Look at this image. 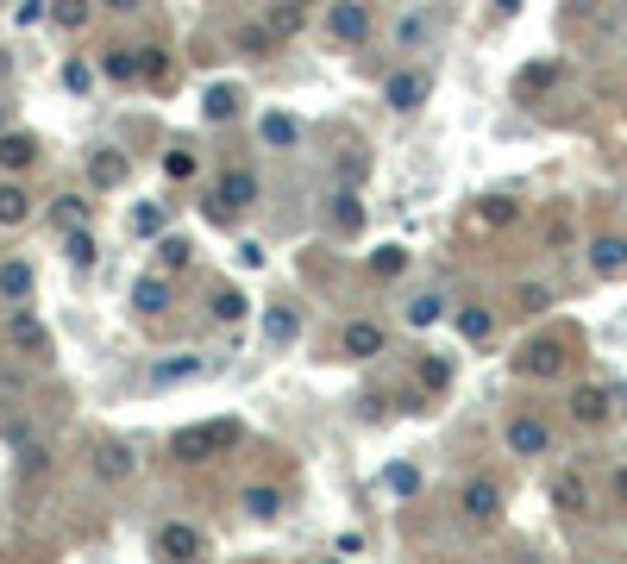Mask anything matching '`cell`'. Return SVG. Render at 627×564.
<instances>
[{"label": "cell", "instance_id": "cell-35", "mask_svg": "<svg viewBox=\"0 0 627 564\" xmlns=\"http://www.w3.org/2000/svg\"><path fill=\"white\" fill-rule=\"evenodd\" d=\"M276 44H283V38L270 32V19H264V26H245V32H239V51H245V57H264V51H276Z\"/></svg>", "mask_w": 627, "mask_h": 564}, {"label": "cell", "instance_id": "cell-23", "mask_svg": "<svg viewBox=\"0 0 627 564\" xmlns=\"http://www.w3.org/2000/svg\"><path fill=\"white\" fill-rule=\"evenodd\" d=\"M245 314H251V301L239 289H214V301H207V320H214V326H239Z\"/></svg>", "mask_w": 627, "mask_h": 564}, {"label": "cell", "instance_id": "cell-52", "mask_svg": "<svg viewBox=\"0 0 627 564\" xmlns=\"http://www.w3.org/2000/svg\"><path fill=\"white\" fill-rule=\"evenodd\" d=\"M0 82H7V51H0Z\"/></svg>", "mask_w": 627, "mask_h": 564}, {"label": "cell", "instance_id": "cell-9", "mask_svg": "<svg viewBox=\"0 0 627 564\" xmlns=\"http://www.w3.org/2000/svg\"><path fill=\"white\" fill-rule=\"evenodd\" d=\"M458 508H464V521H477V527H490L496 514H502V489L496 483H464V496H458Z\"/></svg>", "mask_w": 627, "mask_h": 564}, {"label": "cell", "instance_id": "cell-28", "mask_svg": "<svg viewBox=\"0 0 627 564\" xmlns=\"http://www.w3.org/2000/svg\"><path fill=\"white\" fill-rule=\"evenodd\" d=\"M189 264H195V245L189 239H176V232H170V239H157V270H164V276L170 270H189Z\"/></svg>", "mask_w": 627, "mask_h": 564}, {"label": "cell", "instance_id": "cell-34", "mask_svg": "<svg viewBox=\"0 0 627 564\" xmlns=\"http://www.w3.org/2000/svg\"><path fill=\"white\" fill-rule=\"evenodd\" d=\"M402 270H408L402 245H377V251H370V276H402Z\"/></svg>", "mask_w": 627, "mask_h": 564}, {"label": "cell", "instance_id": "cell-33", "mask_svg": "<svg viewBox=\"0 0 627 564\" xmlns=\"http://www.w3.org/2000/svg\"><path fill=\"white\" fill-rule=\"evenodd\" d=\"M458 333H464V339H471V345H483V339H490V333H496V320H490V308H464V314H458Z\"/></svg>", "mask_w": 627, "mask_h": 564}, {"label": "cell", "instance_id": "cell-2", "mask_svg": "<svg viewBox=\"0 0 627 564\" xmlns=\"http://www.w3.org/2000/svg\"><path fill=\"white\" fill-rule=\"evenodd\" d=\"M251 201H258V176H251L245 163H239V170H226V176L214 182V195L201 201V214L214 220V226H232V220H239Z\"/></svg>", "mask_w": 627, "mask_h": 564}, {"label": "cell", "instance_id": "cell-7", "mask_svg": "<svg viewBox=\"0 0 627 564\" xmlns=\"http://www.w3.org/2000/svg\"><path fill=\"white\" fill-rule=\"evenodd\" d=\"M609 414H615V389H602V383L571 389V420H577V427H602Z\"/></svg>", "mask_w": 627, "mask_h": 564}, {"label": "cell", "instance_id": "cell-30", "mask_svg": "<svg viewBox=\"0 0 627 564\" xmlns=\"http://www.w3.org/2000/svg\"><path fill=\"white\" fill-rule=\"evenodd\" d=\"M101 76L107 82H138V51H101Z\"/></svg>", "mask_w": 627, "mask_h": 564}, {"label": "cell", "instance_id": "cell-13", "mask_svg": "<svg viewBox=\"0 0 627 564\" xmlns=\"http://www.w3.org/2000/svg\"><path fill=\"white\" fill-rule=\"evenodd\" d=\"M126 170H132V163H126L120 151H113V145L88 151V182H95V188H120V182H126Z\"/></svg>", "mask_w": 627, "mask_h": 564}, {"label": "cell", "instance_id": "cell-50", "mask_svg": "<svg viewBox=\"0 0 627 564\" xmlns=\"http://www.w3.org/2000/svg\"><path fill=\"white\" fill-rule=\"evenodd\" d=\"M515 7H521V0H496V13H502V19H508V13H515Z\"/></svg>", "mask_w": 627, "mask_h": 564}, {"label": "cell", "instance_id": "cell-11", "mask_svg": "<svg viewBox=\"0 0 627 564\" xmlns=\"http://www.w3.org/2000/svg\"><path fill=\"white\" fill-rule=\"evenodd\" d=\"M7 333H13V345H19V351H32V358H51V333H44V320H38V314L19 308V314L7 320Z\"/></svg>", "mask_w": 627, "mask_h": 564}, {"label": "cell", "instance_id": "cell-48", "mask_svg": "<svg viewBox=\"0 0 627 564\" xmlns=\"http://www.w3.org/2000/svg\"><path fill=\"white\" fill-rule=\"evenodd\" d=\"M339 176H345V188H358V182H364V163H358V157H345V163H339Z\"/></svg>", "mask_w": 627, "mask_h": 564}, {"label": "cell", "instance_id": "cell-27", "mask_svg": "<svg viewBox=\"0 0 627 564\" xmlns=\"http://www.w3.org/2000/svg\"><path fill=\"white\" fill-rule=\"evenodd\" d=\"M232 113H239V88H226V82H214L207 88V101H201V120H232Z\"/></svg>", "mask_w": 627, "mask_h": 564}, {"label": "cell", "instance_id": "cell-38", "mask_svg": "<svg viewBox=\"0 0 627 564\" xmlns=\"http://www.w3.org/2000/svg\"><path fill=\"white\" fill-rule=\"evenodd\" d=\"M164 176H170V182H189V176H195V151H189V145H170V151H164Z\"/></svg>", "mask_w": 627, "mask_h": 564}, {"label": "cell", "instance_id": "cell-44", "mask_svg": "<svg viewBox=\"0 0 627 564\" xmlns=\"http://www.w3.org/2000/svg\"><path fill=\"white\" fill-rule=\"evenodd\" d=\"M82 214H88L82 195H63V201H57V226H82Z\"/></svg>", "mask_w": 627, "mask_h": 564}, {"label": "cell", "instance_id": "cell-22", "mask_svg": "<svg viewBox=\"0 0 627 564\" xmlns=\"http://www.w3.org/2000/svg\"><path fill=\"white\" fill-rule=\"evenodd\" d=\"M0 295H7V301L32 295V264H26V257H0Z\"/></svg>", "mask_w": 627, "mask_h": 564}, {"label": "cell", "instance_id": "cell-16", "mask_svg": "<svg viewBox=\"0 0 627 564\" xmlns=\"http://www.w3.org/2000/svg\"><path fill=\"white\" fill-rule=\"evenodd\" d=\"M327 207H333V226L345 232V239H358V232H364V201H358V188H339Z\"/></svg>", "mask_w": 627, "mask_h": 564}, {"label": "cell", "instance_id": "cell-8", "mask_svg": "<svg viewBox=\"0 0 627 564\" xmlns=\"http://www.w3.org/2000/svg\"><path fill=\"white\" fill-rule=\"evenodd\" d=\"M157 552H164V558H201L207 539H201V527H189V521H164V527H157Z\"/></svg>", "mask_w": 627, "mask_h": 564}, {"label": "cell", "instance_id": "cell-32", "mask_svg": "<svg viewBox=\"0 0 627 564\" xmlns=\"http://www.w3.org/2000/svg\"><path fill=\"white\" fill-rule=\"evenodd\" d=\"M170 76V51L164 44H145V51H138V82H164Z\"/></svg>", "mask_w": 627, "mask_h": 564}, {"label": "cell", "instance_id": "cell-41", "mask_svg": "<svg viewBox=\"0 0 627 564\" xmlns=\"http://www.w3.org/2000/svg\"><path fill=\"white\" fill-rule=\"evenodd\" d=\"M421 38H427V19H421V13H402V26H396V44H402V51H414Z\"/></svg>", "mask_w": 627, "mask_h": 564}, {"label": "cell", "instance_id": "cell-24", "mask_svg": "<svg viewBox=\"0 0 627 564\" xmlns=\"http://www.w3.org/2000/svg\"><path fill=\"white\" fill-rule=\"evenodd\" d=\"M590 264H596L602 276H621V270H627V239H615V232H602V239L590 245Z\"/></svg>", "mask_w": 627, "mask_h": 564}, {"label": "cell", "instance_id": "cell-18", "mask_svg": "<svg viewBox=\"0 0 627 564\" xmlns=\"http://www.w3.org/2000/svg\"><path fill=\"white\" fill-rule=\"evenodd\" d=\"M258 138H264L270 151H289L295 138H301V120H295V113H264V120H258Z\"/></svg>", "mask_w": 627, "mask_h": 564}, {"label": "cell", "instance_id": "cell-17", "mask_svg": "<svg viewBox=\"0 0 627 564\" xmlns=\"http://www.w3.org/2000/svg\"><path fill=\"white\" fill-rule=\"evenodd\" d=\"M26 214H32L26 182H19V176H7V182H0V226H26Z\"/></svg>", "mask_w": 627, "mask_h": 564}, {"label": "cell", "instance_id": "cell-47", "mask_svg": "<svg viewBox=\"0 0 627 564\" xmlns=\"http://www.w3.org/2000/svg\"><path fill=\"white\" fill-rule=\"evenodd\" d=\"M546 301H552V295L540 289V282H533V289H521V308H527V314H540V308H546Z\"/></svg>", "mask_w": 627, "mask_h": 564}, {"label": "cell", "instance_id": "cell-10", "mask_svg": "<svg viewBox=\"0 0 627 564\" xmlns=\"http://www.w3.org/2000/svg\"><path fill=\"white\" fill-rule=\"evenodd\" d=\"M339 345H345V358H383V351H389V333H383L377 320H352Z\"/></svg>", "mask_w": 627, "mask_h": 564}, {"label": "cell", "instance_id": "cell-39", "mask_svg": "<svg viewBox=\"0 0 627 564\" xmlns=\"http://www.w3.org/2000/svg\"><path fill=\"white\" fill-rule=\"evenodd\" d=\"M477 220H483V226H508V220H515V201H508V195L477 201Z\"/></svg>", "mask_w": 627, "mask_h": 564}, {"label": "cell", "instance_id": "cell-5", "mask_svg": "<svg viewBox=\"0 0 627 564\" xmlns=\"http://www.w3.org/2000/svg\"><path fill=\"white\" fill-rule=\"evenodd\" d=\"M327 38H339V44H364L370 38V7L364 0H333L327 7Z\"/></svg>", "mask_w": 627, "mask_h": 564}, {"label": "cell", "instance_id": "cell-19", "mask_svg": "<svg viewBox=\"0 0 627 564\" xmlns=\"http://www.w3.org/2000/svg\"><path fill=\"white\" fill-rule=\"evenodd\" d=\"M264 339H270V345H295V339H301V314L289 308V301H276V308L264 314Z\"/></svg>", "mask_w": 627, "mask_h": 564}, {"label": "cell", "instance_id": "cell-40", "mask_svg": "<svg viewBox=\"0 0 627 564\" xmlns=\"http://www.w3.org/2000/svg\"><path fill=\"white\" fill-rule=\"evenodd\" d=\"M446 383H452V364H446V358H421V389H433V395H439Z\"/></svg>", "mask_w": 627, "mask_h": 564}, {"label": "cell", "instance_id": "cell-14", "mask_svg": "<svg viewBox=\"0 0 627 564\" xmlns=\"http://www.w3.org/2000/svg\"><path fill=\"white\" fill-rule=\"evenodd\" d=\"M32 157H38V145L26 132H0V170H7V176H26Z\"/></svg>", "mask_w": 627, "mask_h": 564}, {"label": "cell", "instance_id": "cell-3", "mask_svg": "<svg viewBox=\"0 0 627 564\" xmlns=\"http://www.w3.org/2000/svg\"><path fill=\"white\" fill-rule=\"evenodd\" d=\"M565 364H571V339H565V333L527 339V345L515 351V370H521V376H559Z\"/></svg>", "mask_w": 627, "mask_h": 564}, {"label": "cell", "instance_id": "cell-29", "mask_svg": "<svg viewBox=\"0 0 627 564\" xmlns=\"http://www.w3.org/2000/svg\"><path fill=\"white\" fill-rule=\"evenodd\" d=\"M439 314H446V301H439L433 289H421V295H414L408 308H402V320H408V326H439Z\"/></svg>", "mask_w": 627, "mask_h": 564}, {"label": "cell", "instance_id": "cell-53", "mask_svg": "<svg viewBox=\"0 0 627 564\" xmlns=\"http://www.w3.org/2000/svg\"><path fill=\"white\" fill-rule=\"evenodd\" d=\"M0 132H7V107H0Z\"/></svg>", "mask_w": 627, "mask_h": 564}, {"label": "cell", "instance_id": "cell-43", "mask_svg": "<svg viewBox=\"0 0 627 564\" xmlns=\"http://www.w3.org/2000/svg\"><path fill=\"white\" fill-rule=\"evenodd\" d=\"M88 82H95V69H88V63H63V88L69 94H88Z\"/></svg>", "mask_w": 627, "mask_h": 564}, {"label": "cell", "instance_id": "cell-26", "mask_svg": "<svg viewBox=\"0 0 627 564\" xmlns=\"http://www.w3.org/2000/svg\"><path fill=\"white\" fill-rule=\"evenodd\" d=\"M88 19H95V0H51V26H63V32H82Z\"/></svg>", "mask_w": 627, "mask_h": 564}, {"label": "cell", "instance_id": "cell-45", "mask_svg": "<svg viewBox=\"0 0 627 564\" xmlns=\"http://www.w3.org/2000/svg\"><path fill=\"white\" fill-rule=\"evenodd\" d=\"M552 76H559V69H552V63H540V69H521V82H515V88H521V94H527V88H546Z\"/></svg>", "mask_w": 627, "mask_h": 564}, {"label": "cell", "instance_id": "cell-21", "mask_svg": "<svg viewBox=\"0 0 627 564\" xmlns=\"http://www.w3.org/2000/svg\"><path fill=\"white\" fill-rule=\"evenodd\" d=\"M132 308H138V314H164V308H170V282H164V276H138V282H132Z\"/></svg>", "mask_w": 627, "mask_h": 564}, {"label": "cell", "instance_id": "cell-36", "mask_svg": "<svg viewBox=\"0 0 627 564\" xmlns=\"http://www.w3.org/2000/svg\"><path fill=\"white\" fill-rule=\"evenodd\" d=\"M270 32H276V38H295V32H301V0H283V7H270Z\"/></svg>", "mask_w": 627, "mask_h": 564}, {"label": "cell", "instance_id": "cell-49", "mask_svg": "<svg viewBox=\"0 0 627 564\" xmlns=\"http://www.w3.org/2000/svg\"><path fill=\"white\" fill-rule=\"evenodd\" d=\"M107 7H113V13H138V7H145V0H107Z\"/></svg>", "mask_w": 627, "mask_h": 564}, {"label": "cell", "instance_id": "cell-1", "mask_svg": "<svg viewBox=\"0 0 627 564\" xmlns=\"http://www.w3.org/2000/svg\"><path fill=\"white\" fill-rule=\"evenodd\" d=\"M232 439H239V420H195V427H182L170 439V458L176 464H207V458H220Z\"/></svg>", "mask_w": 627, "mask_h": 564}, {"label": "cell", "instance_id": "cell-12", "mask_svg": "<svg viewBox=\"0 0 627 564\" xmlns=\"http://www.w3.org/2000/svg\"><path fill=\"white\" fill-rule=\"evenodd\" d=\"M95 477H101V483H126V477H132V445L101 439V445H95Z\"/></svg>", "mask_w": 627, "mask_h": 564}, {"label": "cell", "instance_id": "cell-6", "mask_svg": "<svg viewBox=\"0 0 627 564\" xmlns=\"http://www.w3.org/2000/svg\"><path fill=\"white\" fill-rule=\"evenodd\" d=\"M546 445H552V427L540 414H515V420H508V452H515V458H540Z\"/></svg>", "mask_w": 627, "mask_h": 564}, {"label": "cell", "instance_id": "cell-46", "mask_svg": "<svg viewBox=\"0 0 627 564\" xmlns=\"http://www.w3.org/2000/svg\"><path fill=\"white\" fill-rule=\"evenodd\" d=\"M552 496H559V508H584V483H577V477H565L559 489H552Z\"/></svg>", "mask_w": 627, "mask_h": 564}, {"label": "cell", "instance_id": "cell-4", "mask_svg": "<svg viewBox=\"0 0 627 564\" xmlns=\"http://www.w3.org/2000/svg\"><path fill=\"white\" fill-rule=\"evenodd\" d=\"M427 94H433V76H427V69H389V76H383V107H389V113L427 107Z\"/></svg>", "mask_w": 627, "mask_h": 564}, {"label": "cell", "instance_id": "cell-15", "mask_svg": "<svg viewBox=\"0 0 627 564\" xmlns=\"http://www.w3.org/2000/svg\"><path fill=\"white\" fill-rule=\"evenodd\" d=\"M63 257H69V270H76V276L95 270V257H101L95 251V232H88V226H63Z\"/></svg>", "mask_w": 627, "mask_h": 564}, {"label": "cell", "instance_id": "cell-31", "mask_svg": "<svg viewBox=\"0 0 627 564\" xmlns=\"http://www.w3.org/2000/svg\"><path fill=\"white\" fill-rule=\"evenodd\" d=\"M383 489H389V496H421V470H414V464H389Z\"/></svg>", "mask_w": 627, "mask_h": 564}, {"label": "cell", "instance_id": "cell-20", "mask_svg": "<svg viewBox=\"0 0 627 564\" xmlns=\"http://www.w3.org/2000/svg\"><path fill=\"white\" fill-rule=\"evenodd\" d=\"M207 364L201 358H164V364H151V389H176V383H195Z\"/></svg>", "mask_w": 627, "mask_h": 564}, {"label": "cell", "instance_id": "cell-51", "mask_svg": "<svg viewBox=\"0 0 627 564\" xmlns=\"http://www.w3.org/2000/svg\"><path fill=\"white\" fill-rule=\"evenodd\" d=\"M615 496H621V502H627V470H621V477H615Z\"/></svg>", "mask_w": 627, "mask_h": 564}, {"label": "cell", "instance_id": "cell-25", "mask_svg": "<svg viewBox=\"0 0 627 564\" xmlns=\"http://www.w3.org/2000/svg\"><path fill=\"white\" fill-rule=\"evenodd\" d=\"M239 508L251 514V521H276V514H283V496H276V489H264V483H251L245 496H239Z\"/></svg>", "mask_w": 627, "mask_h": 564}, {"label": "cell", "instance_id": "cell-42", "mask_svg": "<svg viewBox=\"0 0 627 564\" xmlns=\"http://www.w3.org/2000/svg\"><path fill=\"white\" fill-rule=\"evenodd\" d=\"M38 19H51V0H26V7H13V26H19V32L38 26Z\"/></svg>", "mask_w": 627, "mask_h": 564}, {"label": "cell", "instance_id": "cell-37", "mask_svg": "<svg viewBox=\"0 0 627 564\" xmlns=\"http://www.w3.org/2000/svg\"><path fill=\"white\" fill-rule=\"evenodd\" d=\"M132 232H138V239H164V207L145 201V207L132 214Z\"/></svg>", "mask_w": 627, "mask_h": 564}]
</instances>
